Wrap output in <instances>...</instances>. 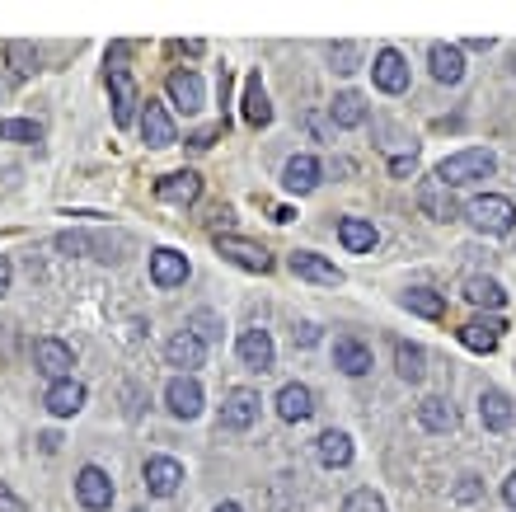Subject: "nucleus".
Returning <instances> with one entry per match:
<instances>
[{"label": "nucleus", "mask_w": 516, "mask_h": 512, "mask_svg": "<svg viewBox=\"0 0 516 512\" xmlns=\"http://www.w3.org/2000/svg\"><path fill=\"white\" fill-rule=\"evenodd\" d=\"M493 170H498L493 151L470 146V151H456V156L441 160V165H437V184L441 188H465V184H474V179H488Z\"/></svg>", "instance_id": "obj_1"}, {"label": "nucleus", "mask_w": 516, "mask_h": 512, "mask_svg": "<svg viewBox=\"0 0 516 512\" xmlns=\"http://www.w3.org/2000/svg\"><path fill=\"white\" fill-rule=\"evenodd\" d=\"M465 217L474 221V231L507 235L516 226V207H512V198H502V193H484V198H474L470 207H465Z\"/></svg>", "instance_id": "obj_2"}, {"label": "nucleus", "mask_w": 516, "mask_h": 512, "mask_svg": "<svg viewBox=\"0 0 516 512\" xmlns=\"http://www.w3.org/2000/svg\"><path fill=\"white\" fill-rule=\"evenodd\" d=\"M216 254H226L230 264L249 268V273H273V254L258 240H244V235H216Z\"/></svg>", "instance_id": "obj_3"}, {"label": "nucleus", "mask_w": 516, "mask_h": 512, "mask_svg": "<svg viewBox=\"0 0 516 512\" xmlns=\"http://www.w3.org/2000/svg\"><path fill=\"white\" fill-rule=\"evenodd\" d=\"M33 367L57 386V381H71V367H76V353H71V343L61 339H38L33 343Z\"/></svg>", "instance_id": "obj_4"}, {"label": "nucleus", "mask_w": 516, "mask_h": 512, "mask_svg": "<svg viewBox=\"0 0 516 512\" xmlns=\"http://www.w3.org/2000/svg\"><path fill=\"white\" fill-rule=\"evenodd\" d=\"M108 94H113V123L127 127L132 118H137V104H141V94H137V80H132V71L127 66H108Z\"/></svg>", "instance_id": "obj_5"}, {"label": "nucleus", "mask_w": 516, "mask_h": 512, "mask_svg": "<svg viewBox=\"0 0 516 512\" xmlns=\"http://www.w3.org/2000/svg\"><path fill=\"white\" fill-rule=\"evenodd\" d=\"M141 141H146V146H155V151H165V146H174V141H179L174 118H169V109L160 104V99H141Z\"/></svg>", "instance_id": "obj_6"}, {"label": "nucleus", "mask_w": 516, "mask_h": 512, "mask_svg": "<svg viewBox=\"0 0 516 512\" xmlns=\"http://www.w3.org/2000/svg\"><path fill=\"white\" fill-rule=\"evenodd\" d=\"M258 423V390L240 386V390H230L226 404H221V428L226 433H249Z\"/></svg>", "instance_id": "obj_7"}, {"label": "nucleus", "mask_w": 516, "mask_h": 512, "mask_svg": "<svg viewBox=\"0 0 516 512\" xmlns=\"http://www.w3.org/2000/svg\"><path fill=\"white\" fill-rule=\"evenodd\" d=\"M76 498H80V508H90V512L113 508V480H108V470H99V466L80 470L76 475Z\"/></svg>", "instance_id": "obj_8"}, {"label": "nucleus", "mask_w": 516, "mask_h": 512, "mask_svg": "<svg viewBox=\"0 0 516 512\" xmlns=\"http://www.w3.org/2000/svg\"><path fill=\"white\" fill-rule=\"evenodd\" d=\"M502 334H507V325H502L498 315H474V320L460 325V343H465L470 353H493L502 343Z\"/></svg>", "instance_id": "obj_9"}, {"label": "nucleus", "mask_w": 516, "mask_h": 512, "mask_svg": "<svg viewBox=\"0 0 516 512\" xmlns=\"http://www.w3.org/2000/svg\"><path fill=\"white\" fill-rule=\"evenodd\" d=\"M371 80L385 94H404L409 90V62L399 57L395 47H385V52H376V62H371Z\"/></svg>", "instance_id": "obj_10"}, {"label": "nucleus", "mask_w": 516, "mask_h": 512, "mask_svg": "<svg viewBox=\"0 0 516 512\" xmlns=\"http://www.w3.org/2000/svg\"><path fill=\"white\" fill-rule=\"evenodd\" d=\"M165 404L174 419H198L202 414V386L193 381V376H174L165 386Z\"/></svg>", "instance_id": "obj_11"}, {"label": "nucleus", "mask_w": 516, "mask_h": 512, "mask_svg": "<svg viewBox=\"0 0 516 512\" xmlns=\"http://www.w3.org/2000/svg\"><path fill=\"white\" fill-rule=\"evenodd\" d=\"M165 90H169V104H174L179 113H198L202 109V80H198V71H188V66L169 71Z\"/></svg>", "instance_id": "obj_12"}, {"label": "nucleus", "mask_w": 516, "mask_h": 512, "mask_svg": "<svg viewBox=\"0 0 516 512\" xmlns=\"http://www.w3.org/2000/svg\"><path fill=\"white\" fill-rule=\"evenodd\" d=\"M155 198H160V202H179V207L198 202L202 198V174L174 170V174H165V179H155Z\"/></svg>", "instance_id": "obj_13"}, {"label": "nucleus", "mask_w": 516, "mask_h": 512, "mask_svg": "<svg viewBox=\"0 0 516 512\" xmlns=\"http://www.w3.org/2000/svg\"><path fill=\"white\" fill-rule=\"evenodd\" d=\"M165 357H169V367H183V372H198L202 362H207V343L193 334V329H179L174 339L165 343Z\"/></svg>", "instance_id": "obj_14"}, {"label": "nucleus", "mask_w": 516, "mask_h": 512, "mask_svg": "<svg viewBox=\"0 0 516 512\" xmlns=\"http://www.w3.org/2000/svg\"><path fill=\"white\" fill-rule=\"evenodd\" d=\"M291 273L305 282H319V287H338V282H343V268H334L324 254H310V249H296V254H291Z\"/></svg>", "instance_id": "obj_15"}, {"label": "nucleus", "mask_w": 516, "mask_h": 512, "mask_svg": "<svg viewBox=\"0 0 516 512\" xmlns=\"http://www.w3.org/2000/svg\"><path fill=\"white\" fill-rule=\"evenodd\" d=\"M334 367L343 376H366L371 372V348L357 334H338L334 339Z\"/></svg>", "instance_id": "obj_16"}, {"label": "nucleus", "mask_w": 516, "mask_h": 512, "mask_svg": "<svg viewBox=\"0 0 516 512\" xmlns=\"http://www.w3.org/2000/svg\"><path fill=\"white\" fill-rule=\"evenodd\" d=\"M179 484H183V466L174 456H151V461H146V489H151L155 498H174Z\"/></svg>", "instance_id": "obj_17"}, {"label": "nucleus", "mask_w": 516, "mask_h": 512, "mask_svg": "<svg viewBox=\"0 0 516 512\" xmlns=\"http://www.w3.org/2000/svg\"><path fill=\"white\" fill-rule=\"evenodd\" d=\"M193 273V264L183 259L179 249H155L151 254V282L155 287H183Z\"/></svg>", "instance_id": "obj_18"}, {"label": "nucleus", "mask_w": 516, "mask_h": 512, "mask_svg": "<svg viewBox=\"0 0 516 512\" xmlns=\"http://www.w3.org/2000/svg\"><path fill=\"white\" fill-rule=\"evenodd\" d=\"M113 245H127V235H85V231H76V235H57V249H66V254H90V259H113L108 249Z\"/></svg>", "instance_id": "obj_19"}, {"label": "nucleus", "mask_w": 516, "mask_h": 512, "mask_svg": "<svg viewBox=\"0 0 516 512\" xmlns=\"http://www.w3.org/2000/svg\"><path fill=\"white\" fill-rule=\"evenodd\" d=\"M240 362L249 372H273V339L268 329H244L240 334Z\"/></svg>", "instance_id": "obj_20"}, {"label": "nucleus", "mask_w": 516, "mask_h": 512, "mask_svg": "<svg viewBox=\"0 0 516 512\" xmlns=\"http://www.w3.org/2000/svg\"><path fill=\"white\" fill-rule=\"evenodd\" d=\"M240 113L249 127H268L273 123V104H268V90H263V80H258V71L249 80H244V99H240Z\"/></svg>", "instance_id": "obj_21"}, {"label": "nucleus", "mask_w": 516, "mask_h": 512, "mask_svg": "<svg viewBox=\"0 0 516 512\" xmlns=\"http://www.w3.org/2000/svg\"><path fill=\"white\" fill-rule=\"evenodd\" d=\"M277 414L287 423H305L310 414H315V395H310V386H301V381H291V386L277 390Z\"/></svg>", "instance_id": "obj_22"}, {"label": "nucleus", "mask_w": 516, "mask_h": 512, "mask_svg": "<svg viewBox=\"0 0 516 512\" xmlns=\"http://www.w3.org/2000/svg\"><path fill=\"white\" fill-rule=\"evenodd\" d=\"M418 423H423L427 433H456L460 414H456V404H451V400H441V395H427V400L418 404Z\"/></svg>", "instance_id": "obj_23"}, {"label": "nucleus", "mask_w": 516, "mask_h": 512, "mask_svg": "<svg viewBox=\"0 0 516 512\" xmlns=\"http://www.w3.org/2000/svg\"><path fill=\"white\" fill-rule=\"evenodd\" d=\"M282 188L287 193H315L319 188V160L315 156H291L282 170Z\"/></svg>", "instance_id": "obj_24"}, {"label": "nucleus", "mask_w": 516, "mask_h": 512, "mask_svg": "<svg viewBox=\"0 0 516 512\" xmlns=\"http://www.w3.org/2000/svg\"><path fill=\"white\" fill-rule=\"evenodd\" d=\"M432 76L441 80V85H460V76H465V57H460L456 43H432Z\"/></svg>", "instance_id": "obj_25"}, {"label": "nucleus", "mask_w": 516, "mask_h": 512, "mask_svg": "<svg viewBox=\"0 0 516 512\" xmlns=\"http://www.w3.org/2000/svg\"><path fill=\"white\" fill-rule=\"evenodd\" d=\"M338 240H343V249H348V254H371L380 235H376V226H371V221L343 217V221H338Z\"/></svg>", "instance_id": "obj_26"}, {"label": "nucleus", "mask_w": 516, "mask_h": 512, "mask_svg": "<svg viewBox=\"0 0 516 512\" xmlns=\"http://www.w3.org/2000/svg\"><path fill=\"white\" fill-rule=\"evenodd\" d=\"M418 207H423L432 221H456V217H460V207L451 202V193H446L437 179H427V184L418 188Z\"/></svg>", "instance_id": "obj_27"}, {"label": "nucleus", "mask_w": 516, "mask_h": 512, "mask_svg": "<svg viewBox=\"0 0 516 512\" xmlns=\"http://www.w3.org/2000/svg\"><path fill=\"white\" fill-rule=\"evenodd\" d=\"M43 404L57 414V419H71V414H80V409H85V386H80V381H57V386L47 390Z\"/></svg>", "instance_id": "obj_28"}, {"label": "nucleus", "mask_w": 516, "mask_h": 512, "mask_svg": "<svg viewBox=\"0 0 516 512\" xmlns=\"http://www.w3.org/2000/svg\"><path fill=\"white\" fill-rule=\"evenodd\" d=\"M399 306L423 315V320H441V315H446V296L432 292V287H409V292H399Z\"/></svg>", "instance_id": "obj_29"}, {"label": "nucleus", "mask_w": 516, "mask_h": 512, "mask_svg": "<svg viewBox=\"0 0 516 512\" xmlns=\"http://www.w3.org/2000/svg\"><path fill=\"white\" fill-rule=\"evenodd\" d=\"M479 419H484L488 433L512 428V400H507L502 390H484V395H479Z\"/></svg>", "instance_id": "obj_30"}, {"label": "nucleus", "mask_w": 516, "mask_h": 512, "mask_svg": "<svg viewBox=\"0 0 516 512\" xmlns=\"http://www.w3.org/2000/svg\"><path fill=\"white\" fill-rule=\"evenodd\" d=\"M315 456H319V466H329V470H343L352 461V437L348 433H324L315 442Z\"/></svg>", "instance_id": "obj_31"}, {"label": "nucleus", "mask_w": 516, "mask_h": 512, "mask_svg": "<svg viewBox=\"0 0 516 512\" xmlns=\"http://www.w3.org/2000/svg\"><path fill=\"white\" fill-rule=\"evenodd\" d=\"M329 113H334L338 127H362L366 123V99L357 90H343L334 104H329Z\"/></svg>", "instance_id": "obj_32"}, {"label": "nucleus", "mask_w": 516, "mask_h": 512, "mask_svg": "<svg viewBox=\"0 0 516 512\" xmlns=\"http://www.w3.org/2000/svg\"><path fill=\"white\" fill-rule=\"evenodd\" d=\"M427 357H423V348L418 343H395V367H399V376L409 381V386H418L427 376V367H423Z\"/></svg>", "instance_id": "obj_33"}, {"label": "nucleus", "mask_w": 516, "mask_h": 512, "mask_svg": "<svg viewBox=\"0 0 516 512\" xmlns=\"http://www.w3.org/2000/svg\"><path fill=\"white\" fill-rule=\"evenodd\" d=\"M465 296H470L474 306H484V311H498L502 301H507V292H502L493 278H470L465 282Z\"/></svg>", "instance_id": "obj_34"}, {"label": "nucleus", "mask_w": 516, "mask_h": 512, "mask_svg": "<svg viewBox=\"0 0 516 512\" xmlns=\"http://www.w3.org/2000/svg\"><path fill=\"white\" fill-rule=\"evenodd\" d=\"M0 141H19V146H29V141H43V127L29 123V118H0Z\"/></svg>", "instance_id": "obj_35"}, {"label": "nucleus", "mask_w": 516, "mask_h": 512, "mask_svg": "<svg viewBox=\"0 0 516 512\" xmlns=\"http://www.w3.org/2000/svg\"><path fill=\"white\" fill-rule=\"evenodd\" d=\"M5 62L15 66L19 76H33V71H38V47H29V43H5Z\"/></svg>", "instance_id": "obj_36"}, {"label": "nucleus", "mask_w": 516, "mask_h": 512, "mask_svg": "<svg viewBox=\"0 0 516 512\" xmlns=\"http://www.w3.org/2000/svg\"><path fill=\"white\" fill-rule=\"evenodd\" d=\"M329 62H334V71L352 76V71L362 66V47H357V43H334V47H329Z\"/></svg>", "instance_id": "obj_37"}, {"label": "nucleus", "mask_w": 516, "mask_h": 512, "mask_svg": "<svg viewBox=\"0 0 516 512\" xmlns=\"http://www.w3.org/2000/svg\"><path fill=\"white\" fill-rule=\"evenodd\" d=\"M343 512H385V498L371 494V489H357V494H348Z\"/></svg>", "instance_id": "obj_38"}, {"label": "nucleus", "mask_w": 516, "mask_h": 512, "mask_svg": "<svg viewBox=\"0 0 516 512\" xmlns=\"http://www.w3.org/2000/svg\"><path fill=\"white\" fill-rule=\"evenodd\" d=\"M193 334H198L202 343H216V339H221V320H216L212 311H198V315H193Z\"/></svg>", "instance_id": "obj_39"}, {"label": "nucleus", "mask_w": 516, "mask_h": 512, "mask_svg": "<svg viewBox=\"0 0 516 512\" xmlns=\"http://www.w3.org/2000/svg\"><path fill=\"white\" fill-rule=\"evenodd\" d=\"M221 132H226V118H221V123H212V127H198V132L188 137V146H193V151H207L212 141H221Z\"/></svg>", "instance_id": "obj_40"}, {"label": "nucleus", "mask_w": 516, "mask_h": 512, "mask_svg": "<svg viewBox=\"0 0 516 512\" xmlns=\"http://www.w3.org/2000/svg\"><path fill=\"white\" fill-rule=\"evenodd\" d=\"M0 512H29L24 508V498H19L10 484H0Z\"/></svg>", "instance_id": "obj_41"}, {"label": "nucleus", "mask_w": 516, "mask_h": 512, "mask_svg": "<svg viewBox=\"0 0 516 512\" xmlns=\"http://www.w3.org/2000/svg\"><path fill=\"white\" fill-rule=\"evenodd\" d=\"M456 498H460V503H474V498H479V480H474V475H465V480L456 484Z\"/></svg>", "instance_id": "obj_42"}, {"label": "nucleus", "mask_w": 516, "mask_h": 512, "mask_svg": "<svg viewBox=\"0 0 516 512\" xmlns=\"http://www.w3.org/2000/svg\"><path fill=\"white\" fill-rule=\"evenodd\" d=\"M413 165H418V160H413V151H409V156H399V160H390V170H395L399 179H404V174H413Z\"/></svg>", "instance_id": "obj_43"}, {"label": "nucleus", "mask_w": 516, "mask_h": 512, "mask_svg": "<svg viewBox=\"0 0 516 512\" xmlns=\"http://www.w3.org/2000/svg\"><path fill=\"white\" fill-rule=\"evenodd\" d=\"M296 343H305V348H310V343H319V325H301V329H296Z\"/></svg>", "instance_id": "obj_44"}, {"label": "nucleus", "mask_w": 516, "mask_h": 512, "mask_svg": "<svg viewBox=\"0 0 516 512\" xmlns=\"http://www.w3.org/2000/svg\"><path fill=\"white\" fill-rule=\"evenodd\" d=\"M10 292V259H0V296Z\"/></svg>", "instance_id": "obj_45"}, {"label": "nucleus", "mask_w": 516, "mask_h": 512, "mask_svg": "<svg viewBox=\"0 0 516 512\" xmlns=\"http://www.w3.org/2000/svg\"><path fill=\"white\" fill-rule=\"evenodd\" d=\"M465 47H470V52H488V47H493V38H465Z\"/></svg>", "instance_id": "obj_46"}, {"label": "nucleus", "mask_w": 516, "mask_h": 512, "mask_svg": "<svg viewBox=\"0 0 516 512\" xmlns=\"http://www.w3.org/2000/svg\"><path fill=\"white\" fill-rule=\"evenodd\" d=\"M502 498H507V503L516 508V475H507V484H502Z\"/></svg>", "instance_id": "obj_47"}, {"label": "nucleus", "mask_w": 516, "mask_h": 512, "mask_svg": "<svg viewBox=\"0 0 516 512\" xmlns=\"http://www.w3.org/2000/svg\"><path fill=\"white\" fill-rule=\"evenodd\" d=\"M216 512H244V508H235V503H221V508H216Z\"/></svg>", "instance_id": "obj_48"}]
</instances>
